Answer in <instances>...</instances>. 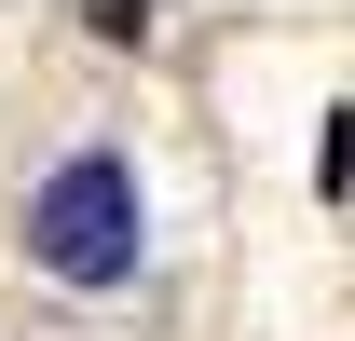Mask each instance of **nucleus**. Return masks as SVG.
Returning <instances> with one entry per match:
<instances>
[{"label":"nucleus","mask_w":355,"mask_h":341,"mask_svg":"<svg viewBox=\"0 0 355 341\" xmlns=\"http://www.w3.org/2000/svg\"><path fill=\"white\" fill-rule=\"evenodd\" d=\"M28 259H42L55 287H137V259H150V177L110 150V137H83V150H55L42 177H28Z\"/></svg>","instance_id":"obj_1"},{"label":"nucleus","mask_w":355,"mask_h":341,"mask_svg":"<svg viewBox=\"0 0 355 341\" xmlns=\"http://www.w3.org/2000/svg\"><path fill=\"white\" fill-rule=\"evenodd\" d=\"M314 177H328V191H355V110H328V150H314Z\"/></svg>","instance_id":"obj_2"}]
</instances>
